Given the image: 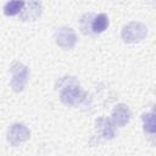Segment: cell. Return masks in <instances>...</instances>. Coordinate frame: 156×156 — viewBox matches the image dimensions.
<instances>
[{
	"mask_svg": "<svg viewBox=\"0 0 156 156\" xmlns=\"http://www.w3.org/2000/svg\"><path fill=\"white\" fill-rule=\"evenodd\" d=\"M60 99L65 105L72 106L80 104L85 99V94L80 89L79 84H77V82L73 78H71V82H68V84L62 87L60 93Z\"/></svg>",
	"mask_w": 156,
	"mask_h": 156,
	"instance_id": "6da1fadb",
	"label": "cell"
},
{
	"mask_svg": "<svg viewBox=\"0 0 156 156\" xmlns=\"http://www.w3.org/2000/svg\"><path fill=\"white\" fill-rule=\"evenodd\" d=\"M147 34V27L141 22H129L122 28V39L124 43L134 44L141 41Z\"/></svg>",
	"mask_w": 156,
	"mask_h": 156,
	"instance_id": "7a4b0ae2",
	"label": "cell"
},
{
	"mask_svg": "<svg viewBox=\"0 0 156 156\" xmlns=\"http://www.w3.org/2000/svg\"><path fill=\"white\" fill-rule=\"evenodd\" d=\"M11 73H12V79H11V87L15 91L20 93L24 89L28 77H29V69L27 66H24L22 62L15 61L11 65Z\"/></svg>",
	"mask_w": 156,
	"mask_h": 156,
	"instance_id": "3957f363",
	"label": "cell"
},
{
	"mask_svg": "<svg viewBox=\"0 0 156 156\" xmlns=\"http://www.w3.org/2000/svg\"><path fill=\"white\" fill-rule=\"evenodd\" d=\"M30 136V132L29 129L22 124V123H15L10 127L9 132H7V141L12 145V146H17L21 143L28 140Z\"/></svg>",
	"mask_w": 156,
	"mask_h": 156,
	"instance_id": "277c9868",
	"label": "cell"
},
{
	"mask_svg": "<svg viewBox=\"0 0 156 156\" xmlns=\"http://www.w3.org/2000/svg\"><path fill=\"white\" fill-rule=\"evenodd\" d=\"M56 44L62 49H72L77 43V35L71 27H61L55 32Z\"/></svg>",
	"mask_w": 156,
	"mask_h": 156,
	"instance_id": "5b68a950",
	"label": "cell"
},
{
	"mask_svg": "<svg viewBox=\"0 0 156 156\" xmlns=\"http://www.w3.org/2000/svg\"><path fill=\"white\" fill-rule=\"evenodd\" d=\"M130 116H132V112H130L129 107L124 104H118L112 110L111 119H112L113 124H116L118 127H123L129 122Z\"/></svg>",
	"mask_w": 156,
	"mask_h": 156,
	"instance_id": "8992f818",
	"label": "cell"
},
{
	"mask_svg": "<svg viewBox=\"0 0 156 156\" xmlns=\"http://www.w3.org/2000/svg\"><path fill=\"white\" fill-rule=\"evenodd\" d=\"M41 15V4L39 1L26 2L23 10L20 13L22 21H34Z\"/></svg>",
	"mask_w": 156,
	"mask_h": 156,
	"instance_id": "52a82bcc",
	"label": "cell"
},
{
	"mask_svg": "<svg viewBox=\"0 0 156 156\" xmlns=\"http://www.w3.org/2000/svg\"><path fill=\"white\" fill-rule=\"evenodd\" d=\"M96 129H98V132L101 134V136L104 139H112L115 136L113 122L111 119H108V118L100 117L96 121Z\"/></svg>",
	"mask_w": 156,
	"mask_h": 156,
	"instance_id": "ba28073f",
	"label": "cell"
},
{
	"mask_svg": "<svg viewBox=\"0 0 156 156\" xmlns=\"http://www.w3.org/2000/svg\"><path fill=\"white\" fill-rule=\"evenodd\" d=\"M108 26V17L105 13H99L94 17L91 22V30L93 33H101L104 32Z\"/></svg>",
	"mask_w": 156,
	"mask_h": 156,
	"instance_id": "9c48e42d",
	"label": "cell"
},
{
	"mask_svg": "<svg viewBox=\"0 0 156 156\" xmlns=\"http://www.w3.org/2000/svg\"><path fill=\"white\" fill-rule=\"evenodd\" d=\"M141 119H143L144 130L146 133H150V134L156 133V113H154V112L144 113L141 116Z\"/></svg>",
	"mask_w": 156,
	"mask_h": 156,
	"instance_id": "30bf717a",
	"label": "cell"
},
{
	"mask_svg": "<svg viewBox=\"0 0 156 156\" xmlns=\"http://www.w3.org/2000/svg\"><path fill=\"white\" fill-rule=\"evenodd\" d=\"M24 5L26 2L23 1H9L4 6V13L6 16H15L23 10Z\"/></svg>",
	"mask_w": 156,
	"mask_h": 156,
	"instance_id": "8fae6325",
	"label": "cell"
},
{
	"mask_svg": "<svg viewBox=\"0 0 156 156\" xmlns=\"http://www.w3.org/2000/svg\"><path fill=\"white\" fill-rule=\"evenodd\" d=\"M151 141H152V144H155V145H156V135L151 136Z\"/></svg>",
	"mask_w": 156,
	"mask_h": 156,
	"instance_id": "7c38bea8",
	"label": "cell"
},
{
	"mask_svg": "<svg viewBox=\"0 0 156 156\" xmlns=\"http://www.w3.org/2000/svg\"><path fill=\"white\" fill-rule=\"evenodd\" d=\"M154 113H156V104L154 105Z\"/></svg>",
	"mask_w": 156,
	"mask_h": 156,
	"instance_id": "4fadbf2b",
	"label": "cell"
}]
</instances>
